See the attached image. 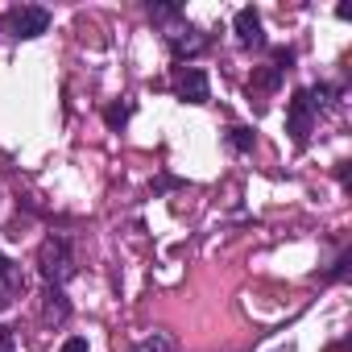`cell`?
<instances>
[{
	"label": "cell",
	"instance_id": "cell-1",
	"mask_svg": "<svg viewBox=\"0 0 352 352\" xmlns=\"http://www.w3.org/2000/svg\"><path fill=\"white\" fill-rule=\"evenodd\" d=\"M38 270H42L46 286H63L75 274V245H71V236L50 232L42 241V249H38Z\"/></svg>",
	"mask_w": 352,
	"mask_h": 352
},
{
	"label": "cell",
	"instance_id": "cell-2",
	"mask_svg": "<svg viewBox=\"0 0 352 352\" xmlns=\"http://www.w3.org/2000/svg\"><path fill=\"white\" fill-rule=\"evenodd\" d=\"M46 30H50V13H46L42 5H17V9L5 13V34H9L13 42H34V38H42Z\"/></svg>",
	"mask_w": 352,
	"mask_h": 352
},
{
	"label": "cell",
	"instance_id": "cell-3",
	"mask_svg": "<svg viewBox=\"0 0 352 352\" xmlns=\"http://www.w3.org/2000/svg\"><path fill=\"white\" fill-rule=\"evenodd\" d=\"M166 46H170V54L179 58V67H183L187 58H195V54L208 50V34L199 25H191V21H179L174 30H166Z\"/></svg>",
	"mask_w": 352,
	"mask_h": 352
},
{
	"label": "cell",
	"instance_id": "cell-4",
	"mask_svg": "<svg viewBox=\"0 0 352 352\" xmlns=\"http://www.w3.org/2000/svg\"><path fill=\"white\" fill-rule=\"evenodd\" d=\"M170 83H174V96L183 104H208L212 100V83H208L204 67H174Z\"/></svg>",
	"mask_w": 352,
	"mask_h": 352
},
{
	"label": "cell",
	"instance_id": "cell-5",
	"mask_svg": "<svg viewBox=\"0 0 352 352\" xmlns=\"http://www.w3.org/2000/svg\"><path fill=\"white\" fill-rule=\"evenodd\" d=\"M315 108H311V100H307V91H294L290 96V104H286V133L294 137V145H307V137H311V129H315Z\"/></svg>",
	"mask_w": 352,
	"mask_h": 352
},
{
	"label": "cell",
	"instance_id": "cell-6",
	"mask_svg": "<svg viewBox=\"0 0 352 352\" xmlns=\"http://www.w3.org/2000/svg\"><path fill=\"white\" fill-rule=\"evenodd\" d=\"M232 30H236V42L241 46H265V30H261V17H257V9H241L236 13V21H232Z\"/></svg>",
	"mask_w": 352,
	"mask_h": 352
},
{
	"label": "cell",
	"instance_id": "cell-7",
	"mask_svg": "<svg viewBox=\"0 0 352 352\" xmlns=\"http://www.w3.org/2000/svg\"><path fill=\"white\" fill-rule=\"evenodd\" d=\"M71 315V302L63 294V286H46V302H42V319L46 323H67Z\"/></svg>",
	"mask_w": 352,
	"mask_h": 352
},
{
	"label": "cell",
	"instance_id": "cell-8",
	"mask_svg": "<svg viewBox=\"0 0 352 352\" xmlns=\"http://www.w3.org/2000/svg\"><path fill=\"white\" fill-rule=\"evenodd\" d=\"M149 21H157V25L174 30V25L183 21V9L174 5V0H153V5H149Z\"/></svg>",
	"mask_w": 352,
	"mask_h": 352
},
{
	"label": "cell",
	"instance_id": "cell-9",
	"mask_svg": "<svg viewBox=\"0 0 352 352\" xmlns=\"http://www.w3.org/2000/svg\"><path fill=\"white\" fill-rule=\"evenodd\" d=\"M224 141H228V149H232V153H253V145H257V133H253L249 124H232V129L224 133Z\"/></svg>",
	"mask_w": 352,
	"mask_h": 352
},
{
	"label": "cell",
	"instance_id": "cell-10",
	"mask_svg": "<svg viewBox=\"0 0 352 352\" xmlns=\"http://www.w3.org/2000/svg\"><path fill=\"white\" fill-rule=\"evenodd\" d=\"M133 352H179V344H174V336H170V331H153V336L137 340V348H133Z\"/></svg>",
	"mask_w": 352,
	"mask_h": 352
},
{
	"label": "cell",
	"instance_id": "cell-11",
	"mask_svg": "<svg viewBox=\"0 0 352 352\" xmlns=\"http://www.w3.org/2000/svg\"><path fill=\"white\" fill-rule=\"evenodd\" d=\"M282 87V75L274 71V67H261V71H253V79H249V91H278Z\"/></svg>",
	"mask_w": 352,
	"mask_h": 352
},
{
	"label": "cell",
	"instance_id": "cell-12",
	"mask_svg": "<svg viewBox=\"0 0 352 352\" xmlns=\"http://www.w3.org/2000/svg\"><path fill=\"white\" fill-rule=\"evenodd\" d=\"M307 91V100H311V108L319 112V108H327L331 100H336V87L331 83H315V87H302Z\"/></svg>",
	"mask_w": 352,
	"mask_h": 352
},
{
	"label": "cell",
	"instance_id": "cell-13",
	"mask_svg": "<svg viewBox=\"0 0 352 352\" xmlns=\"http://www.w3.org/2000/svg\"><path fill=\"white\" fill-rule=\"evenodd\" d=\"M133 116V104H108L104 108V120H108V129H124V120Z\"/></svg>",
	"mask_w": 352,
	"mask_h": 352
},
{
	"label": "cell",
	"instance_id": "cell-14",
	"mask_svg": "<svg viewBox=\"0 0 352 352\" xmlns=\"http://www.w3.org/2000/svg\"><path fill=\"white\" fill-rule=\"evenodd\" d=\"M348 265H352V249H344V253L336 257V265L323 274V282H344V278H348Z\"/></svg>",
	"mask_w": 352,
	"mask_h": 352
},
{
	"label": "cell",
	"instance_id": "cell-15",
	"mask_svg": "<svg viewBox=\"0 0 352 352\" xmlns=\"http://www.w3.org/2000/svg\"><path fill=\"white\" fill-rule=\"evenodd\" d=\"M0 286H17L21 290V278H17V270H13V261L0 253Z\"/></svg>",
	"mask_w": 352,
	"mask_h": 352
},
{
	"label": "cell",
	"instance_id": "cell-16",
	"mask_svg": "<svg viewBox=\"0 0 352 352\" xmlns=\"http://www.w3.org/2000/svg\"><path fill=\"white\" fill-rule=\"evenodd\" d=\"M290 67H294V50H290V46H278V50H274V71L286 75Z\"/></svg>",
	"mask_w": 352,
	"mask_h": 352
},
{
	"label": "cell",
	"instance_id": "cell-17",
	"mask_svg": "<svg viewBox=\"0 0 352 352\" xmlns=\"http://www.w3.org/2000/svg\"><path fill=\"white\" fill-rule=\"evenodd\" d=\"M58 352H91V348H87V340H83V336H67Z\"/></svg>",
	"mask_w": 352,
	"mask_h": 352
},
{
	"label": "cell",
	"instance_id": "cell-18",
	"mask_svg": "<svg viewBox=\"0 0 352 352\" xmlns=\"http://www.w3.org/2000/svg\"><path fill=\"white\" fill-rule=\"evenodd\" d=\"M0 352H13V331L0 327Z\"/></svg>",
	"mask_w": 352,
	"mask_h": 352
},
{
	"label": "cell",
	"instance_id": "cell-19",
	"mask_svg": "<svg viewBox=\"0 0 352 352\" xmlns=\"http://www.w3.org/2000/svg\"><path fill=\"white\" fill-rule=\"evenodd\" d=\"M13 294H17V286H0V311L13 302Z\"/></svg>",
	"mask_w": 352,
	"mask_h": 352
},
{
	"label": "cell",
	"instance_id": "cell-20",
	"mask_svg": "<svg viewBox=\"0 0 352 352\" xmlns=\"http://www.w3.org/2000/svg\"><path fill=\"white\" fill-rule=\"evenodd\" d=\"M170 187H183V179H157L153 191H170Z\"/></svg>",
	"mask_w": 352,
	"mask_h": 352
}]
</instances>
